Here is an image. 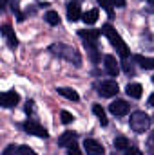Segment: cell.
Returning <instances> with one entry per match:
<instances>
[{
	"mask_svg": "<svg viewBox=\"0 0 154 155\" xmlns=\"http://www.w3.org/2000/svg\"><path fill=\"white\" fill-rule=\"evenodd\" d=\"M7 5V0H2V7H5Z\"/></svg>",
	"mask_w": 154,
	"mask_h": 155,
	"instance_id": "d6a6232c",
	"label": "cell"
},
{
	"mask_svg": "<svg viewBox=\"0 0 154 155\" xmlns=\"http://www.w3.org/2000/svg\"><path fill=\"white\" fill-rule=\"evenodd\" d=\"M60 117H62V123H65V124H69V123H73V121H75L73 114H69L67 110H62V112H60Z\"/></svg>",
	"mask_w": 154,
	"mask_h": 155,
	"instance_id": "7402d4cb",
	"label": "cell"
},
{
	"mask_svg": "<svg viewBox=\"0 0 154 155\" xmlns=\"http://www.w3.org/2000/svg\"><path fill=\"white\" fill-rule=\"evenodd\" d=\"M114 148L116 150H127L129 148V139L123 135H118L114 139Z\"/></svg>",
	"mask_w": 154,
	"mask_h": 155,
	"instance_id": "ffe728a7",
	"label": "cell"
},
{
	"mask_svg": "<svg viewBox=\"0 0 154 155\" xmlns=\"http://www.w3.org/2000/svg\"><path fill=\"white\" fill-rule=\"evenodd\" d=\"M98 4L107 11V15H109V18H113V15H114V11H113V0H98Z\"/></svg>",
	"mask_w": 154,
	"mask_h": 155,
	"instance_id": "44dd1931",
	"label": "cell"
},
{
	"mask_svg": "<svg viewBox=\"0 0 154 155\" xmlns=\"http://www.w3.org/2000/svg\"><path fill=\"white\" fill-rule=\"evenodd\" d=\"M11 9L18 15V0H11Z\"/></svg>",
	"mask_w": 154,
	"mask_h": 155,
	"instance_id": "f1b7e54d",
	"label": "cell"
},
{
	"mask_svg": "<svg viewBox=\"0 0 154 155\" xmlns=\"http://www.w3.org/2000/svg\"><path fill=\"white\" fill-rule=\"evenodd\" d=\"M131 128L134 130V132H138V134H143L147 128H149V124H151V117L147 116L145 112H142V110H138V112H132L131 114Z\"/></svg>",
	"mask_w": 154,
	"mask_h": 155,
	"instance_id": "3957f363",
	"label": "cell"
},
{
	"mask_svg": "<svg viewBox=\"0 0 154 155\" xmlns=\"http://www.w3.org/2000/svg\"><path fill=\"white\" fill-rule=\"evenodd\" d=\"M123 69H125L127 74H132V72H134V71H132V65H129L127 61H123Z\"/></svg>",
	"mask_w": 154,
	"mask_h": 155,
	"instance_id": "83f0119b",
	"label": "cell"
},
{
	"mask_svg": "<svg viewBox=\"0 0 154 155\" xmlns=\"http://www.w3.org/2000/svg\"><path fill=\"white\" fill-rule=\"evenodd\" d=\"M2 31H4V36H5V40H7L9 47H16V45H18V40H16V36H15V33H13V29H11L9 24H4Z\"/></svg>",
	"mask_w": 154,
	"mask_h": 155,
	"instance_id": "7c38bea8",
	"label": "cell"
},
{
	"mask_svg": "<svg viewBox=\"0 0 154 155\" xmlns=\"http://www.w3.org/2000/svg\"><path fill=\"white\" fill-rule=\"evenodd\" d=\"M134 61H136L142 69H147V71L154 69V58H145V56L136 54V56H134Z\"/></svg>",
	"mask_w": 154,
	"mask_h": 155,
	"instance_id": "4fadbf2b",
	"label": "cell"
},
{
	"mask_svg": "<svg viewBox=\"0 0 154 155\" xmlns=\"http://www.w3.org/2000/svg\"><path fill=\"white\" fill-rule=\"evenodd\" d=\"M147 150H149L151 155H154V132L151 134V137H149V141H147Z\"/></svg>",
	"mask_w": 154,
	"mask_h": 155,
	"instance_id": "d4e9b609",
	"label": "cell"
},
{
	"mask_svg": "<svg viewBox=\"0 0 154 155\" xmlns=\"http://www.w3.org/2000/svg\"><path fill=\"white\" fill-rule=\"evenodd\" d=\"M113 4L116 7H125V0H113Z\"/></svg>",
	"mask_w": 154,
	"mask_h": 155,
	"instance_id": "f546056e",
	"label": "cell"
},
{
	"mask_svg": "<svg viewBox=\"0 0 154 155\" xmlns=\"http://www.w3.org/2000/svg\"><path fill=\"white\" fill-rule=\"evenodd\" d=\"M93 112H94V114H96V117L100 119L102 126H105V124H107V116H105V110H103L100 105H93Z\"/></svg>",
	"mask_w": 154,
	"mask_h": 155,
	"instance_id": "ac0fdd59",
	"label": "cell"
},
{
	"mask_svg": "<svg viewBox=\"0 0 154 155\" xmlns=\"http://www.w3.org/2000/svg\"><path fill=\"white\" fill-rule=\"evenodd\" d=\"M82 20H83L85 24L93 25V24H94V22L98 20V9H91V11L83 13V15H82Z\"/></svg>",
	"mask_w": 154,
	"mask_h": 155,
	"instance_id": "e0dca14e",
	"label": "cell"
},
{
	"mask_svg": "<svg viewBox=\"0 0 154 155\" xmlns=\"http://www.w3.org/2000/svg\"><path fill=\"white\" fill-rule=\"evenodd\" d=\"M103 65H105V71H107L109 76H118V72H120V65H118V61H116L114 56L107 54V56L103 58Z\"/></svg>",
	"mask_w": 154,
	"mask_h": 155,
	"instance_id": "8fae6325",
	"label": "cell"
},
{
	"mask_svg": "<svg viewBox=\"0 0 154 155\" xmlns=\"http://www.w3.org/2000/svg\"><path fill=\"white\" fill-rule=\"evenodd\" d=\"M45 20H47L49 25H58L60 24V15L56 11H47L45 13Z\"/></svg>",
	"mask_w": 154,
	"mask_h": 155,
	"instance_id": "d6986e66",
	"label": "cell"
},
{
	"mask_svg": "<svg viewBox=\"0 0 154 155\" xmlns=\"http://www.w3.org/2000/svg\"><path fill=\"white\" fill-rule=\"evenodd\" d=\"M149 105H151V107H154V94L149 97Z\"/></svg>",
	"mask_w": 154,
	"mask_h": 155,
	"instance_id": "1f68e13d",
	"label": "cell"
},
{
	"mask_svg": "<svg viewBox=\"0 0 154 155\" xmlns=\"http://www.w3.org/2000/svg\"><path fill=\"white\" fill-rule=\"evenodd\" d=\"M125 90H127V94H129L131 97H134V99H140V97H142V92H143V90H142V85H138V83H129Z\"/></svg>",
	"mask_w": 154,
	"mask_h": 155,
	"instance_id": "9a60e30c",
	"label": "cell"
},
{
	"mask_svg": "<svg viewBox=\"0 0 154 155\" xmlns=\"http://www.w3.org/2000/svg\"><path fill=\"white\" fill-rule=\"evenodd\" d=\"M83 148H85L87 155H103V146L98 141H94V139H85L83 141Z\"/></svg>",
	"mask_w": 154,
	"mask_h": 155,
	"instance_id": "52a82bcc",
	"label": "cell"
},
{
	"mask_svg": "<svg viewBox=\"0 0 154 155\" xmlns=\"http://www.w3.org/2000/svg\"><path fill=\"white\" fill-rule=\"evenodd\" d=\"M102 33L105 35V38L109 40L111 43H113V47H116V51H118V54L121 56V58H129V54H131V51H129V47H127V43L121 40V36L116 33V29L111 25V24H105L103 27H102Z\"/></svg>",
	"mask_w": 154,
	"mask_h": 155,
	"instance_id": "6da1fadb",
	"label": "cell"
},
{
	"mask_svg": "<svg viewBox=\"0 0 154 155\" xmlns=\"http://www.w3.org/2000/svg\"><path fill=\"white\" fill-rule=\"evenodd\" d=\"M67 155H82V152H80V148H78L76 144L73 143V144L67 146Z\"/></svg>",
	"mask_w": 154,
	"mask_h": 155,
	"instance_id": "cb8c5ba5",
	"label": "cell"
},
{
	"mask_svg": "<svg viewBox=\"0 0 154 155\" xmlns=\"http://www.w3.org/2000/svg\"><path fill=\"white\" fill-rule=\"evenodd\" d=\"M78 35H80V38L83 40V43H85L87 47H94L96 41H98V36H100L98 31H85V29L78 31Z\"/></svg>",
	"mask_w": 154,
	"mask_h": 155,
	"instance_id": "9c48e42d",
	"label": "cell"
},
{
	"mask_svg": "<svg viewBox=\"0 0 154 155\" xmlns=\"http://www.w3.org/2000/svg\"><path fill=\"white\" fill-rule=\"evenodd\" d=\"M18 152H20V148L18 146H15V144H9L4 152H2V155H18Z\"/></svg>",
	"mask_w": 154,
	"mask_h": 155,
	"instance_id": "603a6c76",
	"label": "cell"
},
{
	"mask_svg": "<svg viewBox=\"0 0 154 155\" xmlns=\"http://www.w3.org/2000/svg\"><path fill=\"white\" fill-rule=\"evenodd\" d=\"M147 2H149V4H154V0H147Z\"/></svg>",
	"mask_w": 154,
	"mask_h": 155,
	"instance_id": "836d02e7",
	"label": "cell"
},
{
	"mask_svg": "<svg viewBox=\"0 0 154 155\" xmlns=\"http://www.w3.org/2000/svg\"><path fill=\"white\" fill-rule=\"evenodd\" d=\"M58 94H60V96H64L65 99H71V101H78V99H80V96L76 94V90H73V88L60 87V88H58Z\"/></svg>",
	"mask_w": 154,
	"mask_h": 155,
	"instance_id": "2e32d148",
	"label": "cell"
},
{
	"mask_svg": "<svg viewBox=\"0 0 154 155\" xmlns=\"http://www.w3.org/2000/svg\"><path fill=\"white\" fill-rule=\"evenodd\" d=\"M129 103L127 101H123V99H116L114 103L109 107V110H111V114L116 117H121V116H125L127 112H129Z\"/></svg>",
	"mask_w": 154,
	"mask_h": 155,
	"instance_id": "8992f818",
	"label": "cell"
},
{
	"mask_svg": "<svg viewBox=\"0 0 154 155\" xmlns=\"http://www.w3.org/2000/svg\"><path fill=\"white\" fill-rule=\"evenodd\" d=\"M125 155H143V153H142V150H138V148H127V150H125Z\"/></svg>",
	"mask_w": 154,
	"mask_h": 155,
	"instance_id": "4316f807",
	"label": "cell"
},
{
	"mask_svg": "<svg viewBox=\"0 0 154 155\" xmlns=\"http://www.w3.org/2000/svg\"><path fill=\"white\" fill-rule=\"evenodd\" d=\"M24 130H26V132H29L31 135H37V137H44V139H45V137H49V135H47V130H45L40 123L31 121V119L24 123Z\"/></svg>",
	"mask_w": 154,
	"mask_h": 155,
	"instance_id": "5b68a950",
	"label": "cell"
},
{
	"mask_svg": "<svg viewBox=\"0 0 154 155\" xmlns=\"http://www.w3.org/2000/svg\"><path fill=\"white\" fill-rule=\"evenodd\" d=\"M118 83L116 81H111V79H107V81H103V83H100V87H98V94L102 96V97H113L118 94Z\"/></svg>",
	"mask_w": 154,
	"mask_h": 155,
	"instance_id": "277c9868",
	"label": "cell"
},
{
	"mask_svg": "<svg viewBox=\"0 0 154 155\" xmlns=\"http://www.w3.org/2000/svg\"><path fill=\"white\" fill-rule=\"evenodd\" d=\"M67 18L71 20V22H76L82 18V9H80V2L76 0H71L69 4H67Z\"/></svg>",
	"mask_w": 154,
	"mask_h": 155,
	"instance_id": "30bf717a",
	"label": "cell"
},
{
	"mask_svg": "<svg viewBox=\"0 0 154 155\" xmlns=\"http://www.w3.org/2000/svg\"><path fill=\"white\" fill-rule=\"evenodd\" d=\"M31 110H33V101H27V105H26V112L31 114Z\"/></svg>",
	"mask_w": 154,
	"mask_h": 155,
	"instance_id": "4dcf8cb0",
	"label": "cell"
},
{
	"mask_svg": "<svg viewBox=\"0 0 154 155\" xmlns=\"http://www.w3.org/2000/svg\"><path fill=\"white\" fill-rule=\"evenodd\" d=\"M51 51H53L54 54H58V56H62V58L69 60V61H75V65L80 67L82 58H80V54H78V51L75 49V47H69V45L58 43V45H51Z\"/></svg>",
	"mask_w": 154,
	"mask_h": 155,
	"instance_id": "7a4b0ae2",
	"label": "cell"
},
{
	"mask_svg": "<svg viewBox=\"0 0 154 155\" xmlns=\"http://www.w3.org/2000/svg\"><path fill=\"white\" fill-rule=\"evenodd\" d=\"M18 101H20V96H18L16 92H4V94L0 96V105H2L4 108H11V107H15Z\"/></svg>",
	"mask_w": 154,
	"mask_h": 155,
	"instance_id": "ba28073f",
	"label": "cell"
},
{
	"mask_svg": "<svg viewBox=\"0 0 154 155\" xmlns=\"http://www.w3.org/2000/svg\"><path fill=\"white\" fill-rule=\"evenodd\" d=\"M76 141V134L75 132H64L62 135H60V139H58V144L60 146H69V144H73Z\"/></svg>",
	"mask_w": 154,
	"mask_h": 155,
	"instance_id": "5bb4252c",
	"label": "cell"
},
{
	"mask_svg": "<svg viewBox=\"0 0 154 155\" xmlns=\"http://www.w3.org/2000/svg\"><path fill=\"white\" fill-rule=\"evenodd\" d=\"M18 155H37L33 152V148H29V146H20V152Z\"/></svg>",
	"mask_w": 154,
	"mask_h": 155,
	"instance_id": "484cf974",
	"label": "cell"
}]
</instances>
